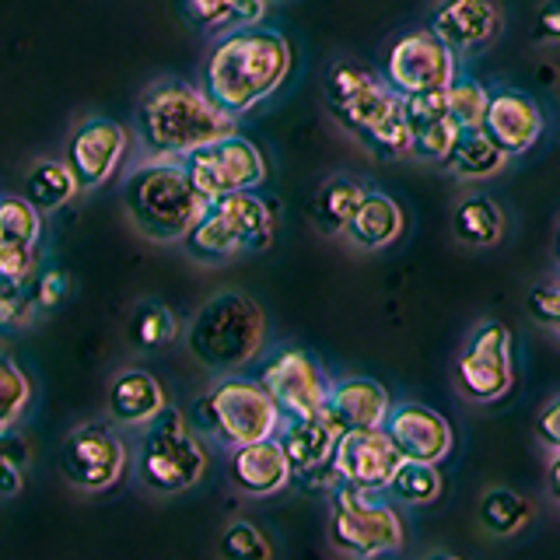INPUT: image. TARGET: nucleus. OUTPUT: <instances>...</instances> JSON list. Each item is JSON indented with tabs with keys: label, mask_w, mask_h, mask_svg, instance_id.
<instances>
[{
	"label": "nucleus",
	"mask_w": 560,
	"mask_h": 560,
	"mask_svg": "<svg viewBox=\"0 0 560 560\" xmlns=\"http://www.w3.org/2000/svg\"><path fill=\"white\" fill-rule=\"evenodd\" d=\"M189 424L200 438H210L224 448H238L259 442V438H273L280 428V413L256 378L232 372L221 375L192 402Z\"/></svg>",
	"instance_id": "39448f33"
},
{
	"label": "nucleus",
	"mask_w": 560,
	"mask_h": 560,
	"mask_svg": "<svg viewBox=\"0 0 560 560\" xmlns=\"http://www.w3.org/2000/svg\"><path fill=\"white\" fill-rule=\"evenodd\" d=\"M130 151V130L109 116H88L67 137L63 165L74 175L81 192H92L105 183H113L122 158Z\"/></svg>",
	"instance_id": "4468645a"
},
{
	"label": "nucleus",
	"mask_w": 560,
	"mask_h": 560,
	"mask_svg": "<svg viewBox=\"0 0 560 560\" xmlns=\"http://www.w3.org/2000/svg\"><path fill=\"white\" fill-rule=\"evenodd\" d=\"M424 560H463V557H455V553H445V550H434V553H428Z\"/></svg>",
	"instance_id": "49530a36"
},
{
	"label": "nucleus",
	"mask_w": 560,
	"mask_h": 560,
	"mask_svg": "<svg viewBox=\"0 0 560 560\" xmlns=\"http://www.w3.org/2000/svg\"><path fill=\"white\" fill-rule=\"evenodd\" d=\"M329 542L347 560H382L402 550V522L393 504L375 498V490L337 483L329 508Z\"/></svg>",
	"instance_id": "6e6552de"
},
{
	"label": "nucleus",
	"mask_w": 560,
	"mask_h": 560,
	"mask_svg": "<svg viewBox=\"0 0 560 560\" xmlns=\"http://www.w3.org/2000/svg\"><path fill=\"white\" fill-rule=\"evenodd\" d=\"M0 238L25 242V245H35V249H39L43 214L22 197V192H8V197H0Z\"/></svg>",
	"instance_id": "72a5a7b5"
},
{
	"label": "nucleus",
	"mask_w": 560,
	"mask_h": 560,
	"mask_svg": "<svg viewBox=\"0 0 560 560\" xmlns=\"http://www.w3.org/2000/svg\"><path fill=\"white\" fill-rule=\"evenodd\" d=\"M267 0H232V8H228L224 22L218 25V35L221 32H235V28H256L262 25V18H267Z\"/></svg>",
	"instance_id": "79ce46f5"
},
{
	"label": "nucleus",
	"mask_w": 560,
	"mask_h": 560,
	"mask_svg": "<svg viewBox=\"0 0 560 560\" xmlns=\"http://www.w3.org/2000/svg\"><path fill=\"white\" fill-rule=\"evenodd\" d=\"M28 445L14 431H0V501L14 498L25 483Z\"/></svg>",
	"instance_id": "e433bc0d"
},
{
	"label": "nucleus",
	"mask_w": 560,
	"mask_h": 560,
	"mask_svg": "<svg viewBox=\"0 0 560 560\" xmlns=\"http://www.w3.org/2000/svg\"><path fill=\"white\" fill-rule=\"evenodd\" d=\"M445 102H448V119L459 130H477L483 122V109H487V84H480L477 78H455L445 88Z\"/></svg>",
	"instance_id": "f704fd0d"
},
{
	"label": "nucleus",
	"mask_w": 560,
	"mask_h": 560,
	"mask_svg": "<svg viewBox=\"0 0 560 560\" xmlns=\"http://www.w3.org/2000/svg\"><path fill=\"white\" fill-rule=\"evenodd\" d=\"M536 438L550 448V455L560 448V399H547V407L536 417Z\"/></svg>",
	"instance_id": "c03bdc74"
},
{
	"label": "nucleus",
	"mask_w": 560,
	"mask_h": 560,
	"mask_svg": "<svg viewBox=\"0 0 560 560\" xmlns=\"http://www.w3.org/2000/svg\"><path fill=\"white\" fill-rule=\"evenodd\" d=\"M508 158L494 140H490L480 127L477 130H459L455 133V144L445 158V168L455 175V179H466V183H483V179H494L508 168Z\"/></svg>",
	"instance_id": "bb28decb"
},
{
	"label": "nucleus",
	"mask_w": 560,
	"mask_h": 560,
	"mask_svg": "<svg viewBox=\"0 0 560 560\" xmlns=\"http://www.w3.org/2000/svg\"><path fill=\"white\" fill-rule=\"evenodd\" d=\"M228 477L249 498H267L291 483V469L277 438H259V442L228 448Z\"/></svg>",
	"instance_id": "aec40b11"
},
{
	"label": "nucleus",
	"mask_w": 560,
	"mask_h": 560,
	"mask_svg": "<svg viewBox=\"0 0 560 560\" xmlns=\"http://www.w3.org/2000/svg\"><path fill=\"white\" fill-rule=\"evenodd\" d=\"M242 235L245 253H267L277 238V203L262 197L259 189L232 192V197L214 200Z\"/></svg>",
	"instance_id": "393cba45"
},
{
	"label": "nucleus",
	"mask_w": 560,
	"mask_h": 560,
	"mask_svg": "<svg viewBox=\"0 0 560 560\" xmlns=\"http://www.w3.org/2000/svg\"><path fill=\"white\" fill-rule=\"evenodd\" d=\"M39 270L35 245L0 238V284H28Z\"/></svg>",
	"instance_id": "58836bf2"
},
{
	"label": "nucleus",
	"mask_w": 560,
	"mask_h": 560,
	"mask_svg": "<svg viewBox=\"0 0 560 560\" xmlns=\"http://www.w3.org/2000/svg\"><path fill=\"white\" fill-rule=\"evenodd\" d=\"M186 18L197 28H210V32H218V25L224 22V14L228 8H232V0H179Z\"/></svg>",
	"instance_id": "37998d69"
},
{
	"label": "nucleus",
	"mask_w": 560,
	"mask_h": 560,
	"mask_svg": "<svg viewBox=\"0 0 560 560\" xmlns=\"http://www.w3.org/2000/svg\"><path fill=\"white\" fill-rule=\"evenodd\" d=\"M402 232H407V214H402L399 200H393L389 192L368 189L354 210V218L343 228V238L361 253H378L396 245Z\"/></svg>",
	"instance_id": "4be33fe9"
},
{
	"label": "nucleus",
	"mask_w": 560,
	"mask_h": 560,
	"mask_svg": "<svg viewBox=\"0 0 560 560\" xmlns=\"http://www.w3.org/2000/svg\"><path fill=\"white\" fill-rule=\"evenodd\" d=\"M32 402V378L14 358L0 354V431H14Z\"/></svg>",
	"instance_id": "473e14b6"
},
{
	"label": "nucleus",
	"mask_w": 560,
	"mask_h": 560,
	"mask_svg": "<svg viewBox=\"0 0 560 560\" xmlns=\"http://www.w3.org/2000/svg\"><path fill=\"white\" fill-rule=\"evenodd\" d=\"M179 245L186 249L189 259L203 262V267H218V262H228V259L245 253L238 228L232 224V218H228L214 200L203 207V214L192 221V228L183 235Z\"/></svg>",
	"instance_id": "b1692460"
},
{
	"label": "nucleus",
	"mask_w": 560,
	"mask_h": 560,
	"mask_svg": "<svg viewBox=\"0 0 560 560\" xmlns=\"http://www.w3.org/2000/svg\"><path fill=\"white\" fill-rule=\"evenodd\" d=\"M508 232V218L494 197L487 192H469L452 210V235L469 249H490Z\"/></svg>",
	"instance_id": "a878e982"
},
{
	"label": "nucleus",
	"mask_w": 560,
	"mask_h": 560,
	"mask_svg": "<svg viewBox=\"0 0 560 560\" xmlns=\"http://www.w3.org/2000/svg\"><path fill=\"white\" fill-rule=\"evenodd\" d=\"M428 28L455 57H477L498 43L504 14L498 0H438Z\"/></svg>",
	"instance_id": "f3484780"
},
{
	"label": "nucleus",
	"mask_w": 560,
	"mask_h": 560,
	"mask_svg": "<svg viewBox=\"0 0 560 560\" xmlns=\"http://www.w3.org/2000/svg\"><path fill=\"white\" fill-rule=\"evenodd\" d=\"M455 133H459V127H455L452 119H438L424 130H413L410 158H420V162H428V165H445V158L455 144Z\"/></svg>",
	"instance_id": "4c0bfd02"
},
{
	"label": "nucleus",
	"mask_w": 560,
	"mask_h": 560,
	"mask_svg": "<svg viewBox=\"0 0 560 560\" xmlns=\"http://www.w3.org/2000/svg\"><path fill=\"white\" fill-rule=\"evenodd\" d=\"M340 424L326 410L302 417V420H280L277 428V445L284 452L291 480H298L305 490H323L337 487L340 477L332 469V452L340 442Z\"/></svg>",
	"instance_id": "ddd939ff"
},
{
	"label": "nucleus",
	"mask_w": 560,
	"mask_h": 560,
	"mask_svg": "<svg viewBox=\"0 0 560 560\" xmlns=\"http://www.w3.org/2000/svg\"><path fill=\"white\" fill-rule=\"evenodd\" d=\"M385 490L402 504H431L442 498V472H438V466H431V463L402 459Z\"/></svg>",
	"instance_id": "2f4dec72"
},
{
	"label": "nucleus",
	"mask_w": 560,
	"mask_h": 560,
	"mask_svg": "<svg viewBox=\"0 0 560 560\" xmlns=\"http://www.w3.org/2000/svg\"><path fill=\"white\" fill-rule=\"evenodd\" d=\"M455 78H459V57L431 28L402 32L382 63V81L399 98L420 92H442Z\"/></svg>",
	"instance_id": "9b49d317"
},
{
	"label": "nucleus",
	"mask_w": 560,
	"mask_h": 560,
	"mask_svg": "<svg viewBox=\"0 0 560 560\" xmlns=\"http://www.w3.org/2000/svg\"><path fill=\"white\" fill-rule=\"evenodd\" d=\"M179 162L189 175V183L197 186V192L207 203L232 197V192L259 189L270 175L259 144H253V140L242 133H228L221 140H210V144L189 151L186 158H179Z\"/></svg>",
	"instance_id": "1a4fd4ad"
},
{
	"label": "nucleus",
	"mask_w": 560,
	"mask_h": 560,
	"mask_svg": "<svg viewBox=\"0 0 560 560\" xmlns=\"http://www.w3.org/2000/svg\"><path fill=\"white\" fill-rule=\"evenodd\" d=\"M259 389L270 396L280 420H302L326 407L329 378L323 375L319 361L302 347H280L259 364L256 372Z\"/></svg>",
	"instance_id": "f8f14e48"
},
{
	"label": "nucleus",
	"mask_w": 560,
	"mask_h": 560,
	"mask_svg": "<svg viewBox=\"0 0 560 560\" xmlns=\"http://www.w3.org/2000/svg\"><path fill=\"white\" fill-rule=\"evenodd\" d=\"M218 553L221 560H270L273 547L253 522H232V525H224Z\"/></svg>",
	"instance_id": "c9c22d12"
},
{
	"label": "nucleus",
	"mask_w": 560,
	"mask_h": 560,
	"mask_svg": "<svg viewBox=\"0 0 560 560\" xmlns=\"http://www.w3.org/2000/svg\"><path fill=\"white\" fill-rule=\"evenodd\" d=\"M399 463H402L399 452L382 428L343 431L337 452H332V469H337L340 483L375 490V494L389 487Z\"/></svg>",
	"instance_id": "6ab92c4d"
},
{
	"label": "nucleus",
	"mask_w": 560,
	"mask_h": 560,
	"mask_svg": "<svg viewBox=\"0 0 560 560\" xmlns=\"http://www.w3.org/2000/svg\"><path fill=\"white\" fill-rule=\"evenodd\" d=\"M60 469L70 487L95 494L119 483L127 469V445L109 424H81L63 438Z\"/></svg>",
	"instance_id": "2eb2a0df"
},
{
	"label": "nucleus",
	"mask_w": 560,
	"mask_h": 560,
	"mask_svg": "<svg viewBox=\"0 0 560 560\" xmlns=\"http://www.w3.org/2000/svg\"><path fill=\"white\" fill-rule=\"evenodd\" d=\"M78 183L70 168L63 165V158H35L25 172V192L22 197L39 210V214H52V210L67 207L78 197Z\"/></svg>",
	"instance_id": "cd10ccee"
},
{
	"label": "nucleus",
	"mask_w": 560,
	"mask_h": 560,
	"mask_svg": "<svg viewBox=\"0 0 560 560\" xmlns=\"http://www.w3.org/2000/svg\"><path fill=\"white\" fill-rule=\"evenodd\" d=\"M323 98L332 122L358 137L364 148L399 119V95L382 81V74L358 60H332L326 67Z\"/></svg>",
	"instance_id": "0eeeda50"
},
{
	"label": "nucleus",
	"mask_w": 560,
	"mask_h": 560,
	"mask_svg": "<svg viewBox=\"0 0 560 560\" xmlns=\"http://www.w3.org/2000/svg\"><path fill=\"white\" fill-rule=\"evenodd\" d=\"M130 343L137 350H162L179 337V319L162 302H140L130 315Z\"/></svg>",
	"instance_id": "7c9ffc66"
},
{
	"label": "nucleus",
	"mask_w": 560,
	"mask_h": 560,
	"mask_svg": "<svg viewBox=\"0 0 560 560\" xmlns=\"http://www.w3.org/2000/svg\"><path fill=\"white\" fill-rule=\"evenodd\" d=\"M207 448L203 438L192 431L189 417L175 407H165L144 424L137 452V472L158 494H179L203 480Z\"/></svg>",
	"instance_id": "423d86ee"
},
{
	"label": "nucleus",
	"mask_w": 560,
	"mask_h": 560,
	"mask_svg": "<svg viewBox=\"0 0 560 560\" xmlns=\"http://www.w3.org/2000/svg\"><path fill=\"white\" fill-rule=\"evenodd\" d=\"M133 133L144 158H186L210 140L238 133V119L224 116L200 84L162 78L140 92Z\"/></svg>",
	"instance_id": "f03ea898"
},
{
	"label": "nucleus",
	"mask_w": 560,
	"mask_h": 560,
	"mask_svg": "<svg viewBox=\"0 0 560 560\" xmlns=\"http://www.w3.org/2000/svg\"><path fill=\"white\" fill-rule=\"evenodd\" d=\"M32 305L35 308H57L60 302H63V294H67V288H70V280H67V273L63 270H35V277H32Z\"/></svg>",
	"instance_id": "ea45409f"
},
{
	"label": "nucleus",
	"mask_w": 560,
	"mask_h": 560,
	"mask_svg": "<svg viewBox=\"0 0 560 560\" xmlns=\"http://www.w3.org/2000/svg\"><path fill=\"white\" fill-rule=\"evenodd\" d=\"M529 315L547 329H557L560 323V288L557 280H542L529 291Z\"/></svg>",
	"instance_id": "a19ab883"
},
{
	"label": "nucleus",
	"mask_w": 560,
	"mask_h": 560,
	"mask_svg": "<svg viewBox=\"0 0 560 560\" xmlns=\"http://www.w3.org/2000/svg\"><path fill=\"white\" fill-rule=\"evenodd\" d=\"M122 207L140 235L158 245H179L203 214L207 200L189 183L179 158H144L122 179Z\"/></svg>",
	"instance_id": "7ed1b4c3"
},
{
	"label": "nucleus",
	"mask_w": 560,
	"mask_h": 560,
	"mask_svg": "<svg viewBox=\"0 0 560 560\" xmlns=\"http://www.w3.org/2000/svg\"><path fill=\"white\" fill-rule=\"evenodd\" d=\"M168 407L162 382H158L144 368H127L119 372L109 385V413L116 424L127 428H144Z\"/></svg>",
	"instance_id": "5701e85b"
},
{
	"label": "nucleus",
	"mask_w": 560,
	"mask_h": 560,
	"mask_svg": "<svg viewBox=\"0 0 560 560\" xmlns=\"http://www.w3.org/2000/svg\"><path fill=\"white\" fill-rule=\"evenodd\" d=\"M533 35L539 43H557L560 39V4H557V0H547V4L539 8Z\"/></svg>",
	"instance_id": "a18cd8bd"
},
{
	"label": "nucleus",
	"mask_w": 560,
	"mask_h": 560,
	"mask_svg": "<svg viewBox=\"0 0 560 560\" xmlns=\"http://www.w3.org/2000/svg\"><path fill=\"white\" fill-rule=\"evenodd\" d=\"M533 518V504L508 487H490L480 498V525L490 536H515Z\"/></svg>",
	"instance_id": "c756f323"
},
{
	"label": "nucleus",
	"mask_w": 560,
	"mask_h": 560,
	"mask_svg": "<svg viewBox=\"0 0 560 560\" xmlns=\"http://www.w3.org/2000/svg\"><path fill=\"white\" fill-rule=\"evenodd\" d=\"M294 70V46L273 28H235L221 32L200 67V92L224 116L242 119L259 109L288 84Z\"/></svg>",
	"instance_id": "f257e3e1"
},
{
	"label": "nucleus",
	"mask_w": 560,
	"mask_h": 560,
	"mask_svg": "<svg viewBox=\"0 0 560 560\" xmlns=\"http://www.w3.org/2000/svg\"><path fill=\"white\" fill-rule=\"evenodd\" d=\"M515 382L512 329L487 319L472 326L459 358H455V385L469 402H498Z\"/></svg>",
	"instance_id": "9d476101"
},
{
	"label": "nucleus",
	"mask_w": 560,
	"mask_h": 560,
	"mask_svg": "<svg viewBox=\"0 0 560 560\" xmlns=\"http://www.w3.org/2000/svg\"><path fill=\"white\" fill-rule=\"evenodd\" d=\"M393 399L385 385L368 375H350L329 382L326 389V413L337 420L340 431H361V428H382Z\"/></svg>",
	"instance_id": "412c9836"
},
{
	"label": "nucleus",
	"mask_w": 560,
	"mask_h": 560,
	"mask_svg": "<svg viewBox=\"0 0 560 560\" xmlns=\"http://www.w3.org/2000/svg\"><path fill=\"white\" fill-rule=\"evenodd\" d=\"M262 343H267V315L242 291L210 294L186 326L189 354L214 375L242 372L262 354Z\"/></svg>",
	"instance_id": "20e7f679"
},
{
	"label": "nucleus",
	"mask_w": 560,
	"mask_h": 560,
	"mask_svg": "<svg viewBox=\"0 0 560 560\" xmlns=\"http://www.w3.org/2000/svg\"><path fill=\"white\" fill-rule=\"evenodd\" d=\"M382 431L389 434L399 459H410V463L438 466L442 459H448L455 445L452 424L438 410L424 407V402H396V407H389V413H385Z\"/></svg>",
	"instance_id": "a211bd4d"
},
{
	"label": "nucleus",
	"mask_w": 560,
	"mask_h": 560,
	"mask_svg": "<svg viewBox=\"0 0 560 560\" xmlns=\"http://www.w3.org/2000/svg\"><path fill=\"white\" fill-rule=\"evenodd\" d=\"M368 189L372 186L354 179V175H329L319 186V192H315V221H319L323 232L343 235L347 221L354 218V210L364 200Z\"/></svg>",
	"instance_id": "c85d7f7f"
},
{
	"label": "nucleus",
	"mask_w": 560,
	"mask_h": 560,
	"mask_svg": "<svg viewBox=\"0 0 560 560\" xmlns=\"http://www.w3.org/2000/svg\"><path fill=\"white\" fill-rule=\"evenodd\" d=\"M480 130L494 140L508 158H522L539 144L542 133H547V116H542V105L529 92L498 84V88H487V109H483Z\"/></svg>",
	"instance_id": "dca6fc26"
}]
</instances>
